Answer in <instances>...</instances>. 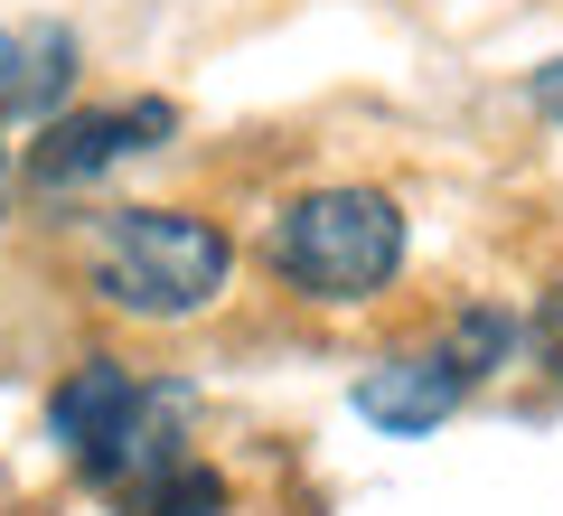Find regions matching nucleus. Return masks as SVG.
Listing matches in <instances>:
<instances>
[{
  "label": "nucleus",
  "mask_w": 563,
  "mask_h": 516,
  "mask_svg": "<svg viewBox=\"0 0 563 516\" xmlns=\"http://www.w3.org/2000/svg\"><path fill=\"white\" fill-rule=\"evenodd\" d=\"M536 338H544V366H563V282L544 292V310H536Z\"/></svg>",
  "instance_id": "obj_10"
},
{
  "label": "nucleus",
  "mask_w": 563,
  "mask_h": 516,
  "mask_svg": "<svg viewBox=\"0 0 563 516\" xmlns=\"http://www.w3.org/2000/svg\"><path fill=\"white\" fill-rule=\"evenodd\" d=\"M273 273L301 300H376L404 273V207L385 188H310L273 217Z\"/></svg>",
  "instance_id": "obj_2"
},
{
  "label": "nucleus",
  "mask_w": 563,
  "mask_h": 516,
  "mask_svg": "<svg viewBox=\"0 0 563 516\" xmlns=\"http://www.w3.org/2000/svg\"><path fill=\"white\" fill-rule=\"evenodd\" d=\"M179 422H188V385H132L122 422L76 460L85 479H169L179 470Z\"/></svg>",
  "instance_id": "obj_5"
},
{
  "label": "nucleus",
  "mask_w": 563,
  "mask_h": 516,
  "mask_svg": "<svg viewBox=\"0 0 563 516\" xmlns=\"http://www.w3.org/2000/svg\"><path fill=\"white\" fill-rule=\"evenodd\" d=\"M95 300H113L122 319H198L235 282V244L188 207H122L95 235Z\"/></svg>",
  "instance_id": "obj_1"
},
{
  "label": "nucleus",
  "mask_w": 563,
  "mask_h": 516,
  "mask_svg": "<svg viewBox=\"0 0 563 516\" xmlns=\"http://www.w3.org/2000/svg\"><path fill=\"white\" fill-rule=\"evenodd\" d=\"M0 198H10V151H0Z\"/></svg>",
  "instance_id": "obj_12"
},
{
  "label": "nucleus",
  "mask_w": 563,
  "mask_h": 516,
  "mask_svg": "<svg viewBox=\"0 0 563 516\" xmlns=\"http://www.w3.org/2000/svg\"><path fill=\"white\" fill-rule=\"evenodd\" d=\"M461 395H470V376L442 358V348H432V358H385V366L357 376V414L376 422V432H395V441L442 432V422L461 414Z\"/></svg>",
  "instance_id": "obj_4"
},
{
  "label": "nucleus",
  "mask_w": 563,
  "mask_h": 516,
  "mask_svg": "<svg viewBox=\"0 0 563 516\" xmlns=\"http://www.w3.org/2000/svg\"><path fill=\"white\" fill-rule=\"evenodd\" d=\"M507 348H517V319H507V310H461L442 358L461 366V376H488V366H507Z\"/></svg>",
  "instance_id": "obj_7"
},
{
  "label": "nucleus",
  "mask_w": 563,
  "mask_h": 516,
  "mask_svg": "<svg viewBox=\"0 0 563 516\" xmlns=\"http://www.w3.org/2000/svg\"><path fill=\"white\" fill-rule=\"evenodd\" d=\"M169 132H179V113H169L161 95L113 103V113H57V122H47V141L29 151V179H38V188H85V179H103L113 160L161 151Z\"/></svg>",
  "instance_id": "obj_3"
},
{
  "label": "nucleus",
  "mask_w": 563,
  "mask_h": 516,
  "mask_svg": "<svg viewBox=\"0 0 563 516\" xmlns=\"http://www.w3.org/2000/svg\"><path fill=\"white\" fill-rule=\"evenodd\" d=\"M151 516H225V479L188 460V470H169L161 488H151Z\"/></svg>",
  "instance_id": "obj_8"
},
{
  "label": "nucleus",
  "mask_w": 563,
  "mask_h": 516,
  "mask_svg": "<svg viewBox=\"0 0 563 516\" xmlns=\"http://www.w3.org/2000/svg\"><path fill=\"white\" fill-rule=\"evenodd\" d=\"M536 113H554V122H563V57L536 76Z\"/></svg>",
  "instance_id": "obj_11"
},
{
  "label": "nucleus",
  "mask_w": 563,
  "mask_h": 516,
  "mask_svg": "<svg viewBox=\"0 0 563 516\" xmlns=\"http://www.w3.org/2000/svg\"><path fill=\"white\" fill-rule=\"evenodd\" d=\"M20 85H29V39L0 29V113H20Z\"/></svg>",
  "instance_id": "obj_9"
},
{
  "label": "nucleus",
  "mask_w": 563,
  "mask_h": 516,
  "mask_svg": "<svg viewBox=\"0 0 563 516\" xmlns=\"http://www.w3.org/2000/svg\"><path fill=\"white\" fill-rule=\"evenodd\" d=\"M132 385H141V376H132V366H113V358H85L76 376L57 385V404H47V432L66 441V460H85V451H95V441L122 422Z\"/></svg>",
  "instance_id": "obj_6"
}]
</instances>
